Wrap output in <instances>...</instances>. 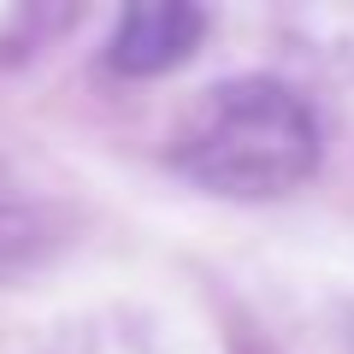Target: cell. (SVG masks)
I'll return each instance as SVG.
<instances>
[{"instance_id":"cell-1","label":"cell","mask_w":354,"mask_h":354,"mask_svg":"<svg viewBox=\"0 0 354 354\" xmlns=\"http://www.w3.org/2000/svg\"><path fill=\"white\" fill-rule=\"evenodd\" d=\"M171 160L189 183L213 195L236 201L290 195L319 165V118L301 101V88L278 77H230L189 106Z\"/></svg>"},{"instance_id":"cell-2","label":"cell","mask_w":354,"mask_h":354,"mask_svg":"<svg viewBox=\"0 0 354 354\" xmlns=\"http://www.w3.org/2000/svg\"><path fill=\"white\" fill-rule=\"evenodd\" d=\"M207 30L201 6H183V0H160V6H130L113 30V48L106 59L130 77H153V71H171L177 59H189L195 41Z\"/></svg>"}]
</instances>
